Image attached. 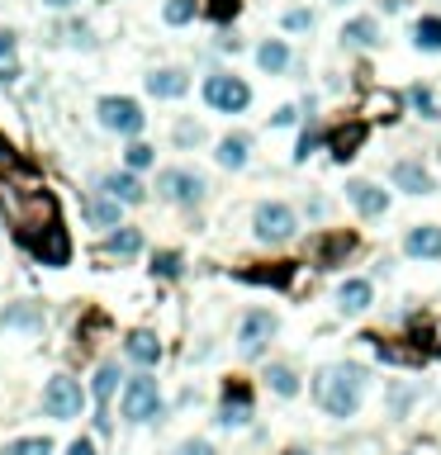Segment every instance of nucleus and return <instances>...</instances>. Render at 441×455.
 Masks as SVG:
<instances>
[{"mask_svg": "<svg viewBox=\"0 0 441 455\" xmlns=\"http://www.w3.org/2000/svg\"><path fill=\"white\" fill-rule=\"evenodd\" d=\"M333 5H347V0H333Z\"/></svg>", "mask_w": 441, "mask_h": 455, "instance_id": "obj_47", "label": "nucleus"}, {"mask_svg": "<svg viewBox=\"0 0 441 455\" xmlns=\"http://www.w3.org/2000/svg\"><path fill=\"white\" fill-rule=\"evenodd\" d=\"M176 143H200V123H181V129H176Z\"/></svg>", "mask_w": 441, "mask_h": 455, "instance_id": "obj_41", "label": "nucleus"}, {"mask_svg": "<svg viewBox=\"0 0 441 455\" xmlns=\"http://www.w3.org/2000/svg\"><path fill=\"white\" fill-rule=\"evenodd\" d=\"M252 408H256V389L247 380H228L224 384V398H218V422L224 427H242L252 422Z\"/></svg>", "mask_w": 441, "mask_h": 455, "instance_id": "obj_10", "label": "nucleus"}, {"mask_svg": "<svg viewBox=\"0 0 441 455\" xmlns=\"http://www.w3.org/2000/svg\"><path fill=\"white\" fill-rule=\"evenodd\" d=\"M380 38V24L375 20H351L347 29H342V43H351V48H370Z\"/></svg>", "mask_w": 441, "mask_h": 455, "instance_id": "obj_28", "label": "nucleus"}, {"mask_svg": "<svg viewBox=\"0 0 441 455\" xmlns=\"http://www.w3.org/2000/svg\"><path fill=\"white\" fill-rule=\"evenodd\" d=\"M157 190H161V200L181 204V209H195V204H204V195H209V181L190 167H171V171L157 176Z\"/></svg>", "mask_w": 441, "mask_h": 455, "instance_id": "obj_6", "label": "nucleus"}, {"mask_svg": "<svg viewBox=\"0 0 441 455\" xmlns=\"http://www.w3.org/2000/svg\"><path fill=\"white\" fill-rule=\"evenodd\" d=\"M0 455H58V446H52L48 436H20V441H10Z\"/></svg>", "mask_w": 441, "mask_h": 455, "instance_id": "obj_30", "label": "nucleus"}, {"mask_svg": "<svg viewBox=\"0 0 441 455\" xmlns=\"http://www.w3.org/2000/svg\"><path fill=\"white\" fill-rule=\"evenodd\" d=\"M370 303H375V285H370L366 275H351V280L337 285V313L361 318V313H370Z\"/></svg>", "mask_w": 441, "mask_h": 455, "instance_id": "obj_11", "label": "nucleus"}, {"mask_svg": "<svg viewBox=\"0 0 441 455\" xmlns=\"http://www.w3.org/2000/svg\"><path fill=\"white\" fill-rule=\"evenodd\" d=\"M161 15H167V24H190L195 20V0H167Z\"/></svg>", "mask_w": 441, "mask_h": 455, "instance_id": "obj_33", "label": "nucleus"}, {"mask_svg": "<svg viewBox=\"0 0 441 455\" xmlns=\"http://www.w3.org/2000/svg\"><path fill=\"white\" fill-rule=\"evenodd\" d=\"M413 398H418L413 389H404V384H394V394H390V412H394V418H398V412H408V408H413Z\"/></svg>", "mask_w": 441, "mask_h": 455, "instance_id": "obj_35", "label": "nucleus"}, {"mask_svg": "<svg viewBox=\"0 0 441 455\" xmlns=\"http://www.w3.org/2000/svg\"><path fill=\"white\" fill-rule=\"evenodd\" d=\"M29 256L38 261V266H67V256H72L67 224H58L52 232H43V238H34V242H29Z\"/></svg>", "mask_w": 441, "mask_h": 455, "instance_id": "obj_12", "label": "nucleus"}, {"mask_svg": "<svg viewBox=\"0 0 441 455\" xmlns=\"http://www.w3.org/2000/svg\"><path fill=\"white\" fill-rule=\"evenodd\" d=\"M153 271L161 275V280H181L185 261H181V252H157V256H153Z\"/></svg>", "mask_w": 441, "mask_h": 455, "instance_id": "obj_32", "label": "nucleus"}, {"mask_svg": "<svg viewBox=\"0 0 441 455\" xmlns=\"http://www.w3.org/2000/svg\"><path fill=\"white\" fill-rule=\"evenodd\" d=\"M313 147H319V129H309L304 137H299V147H295V161H309V157H313Z\"/></svg>", "mask_w": 441, "mask_h": 455, "instance_id": "obj_38", "label": "nucleus"}, {"mask_svg": "<svg viewBox=\"0 0 441 455\" xmlns=\"http://www.w3.org/2000/svg\"><path fill=\"white\" fill-rule=\"evenodd\" d=\"M15 161H20V157H15V147H10L5 137H0V171H10V167H15Z\"/></svg>", "mask_w": 441, "mask_h": 455, "instance_id": "obj_42", "label": "nucleus"}, {"mask_svg": "<svg viewBox=\"0 0 441 455\" xmlns=\"http://www.w3.org/2000/svg\"><path fill=\"white\" fill-rule=\"evenodd\" d=\"M209 15L214 20H232L238 15V0H209Z\"/></svg>", "mask_w": 441, "mask_h": 455, "instance_id": "obj_39", "label": "nucleus"}, {"mask_svg": "<svg viewBox=\"0 0 441 455\" xmlns=\"http://www.w3.org/2000/svg\"><path fill=\"white\" fill-rule=\"evenodd\" d=\"M271 123H275V129H285V123H295V109H289V105H285V109H275V114H271Z\"/></svg>", "mask_w": 441, "mask_h": 455, "instance_id": "obj_44", "label": "nucleus"}, {"mask_svg": "<svg viewBox=\"0 0 441 455\" xmlns=\"http://www.w3.org/2000/svg\"><path fill=\"white\" fill-rule=\"evenodd\" d=\"M100 195L119 200V204H143L147 200V185L138 181L133 171H105L100 176Z\"/></svg>", "mask_w": 441, "mask_h": 455, "instance_id": "obj_15", "label": "nucleus"}, {"mask_svg": "<svg viewBox=\"0 0 441 455\" xmlns=\"http://www.w3.org/2000/svg\"><path fill=\"white\" fill-rule=\"evenodd\" d=\"M351 247H356V238H351V232H333V238L323 232V238H319V256L327 261V266H337V261L347 256Z\"/></svg>", "mask_w": 441, "mask_h": 455, "instance_id": "obj_27", "label": "nucleus"}, {"mask_svg": "<svg viewBox=\"0 0 441 455\" xmlns=\"http://www.w3.org/2000/svg\"><path fill=\"white\" fill-rule=\"evenodd\" d=\"M0 327H5V333L38 337L43 333V309H38V303H10V309L0 313Z\"/></svg>", "mask_w": 441, "mask_h": 455, "instance_id": "obj_17", "label": "nucleus"}, {"mask_svg": "<svg viewBox=\"0 0 441 455\" xmlns=\"http://www.w3.org/2000/svg\"><path fill=\"white\" fill-rule=\"evenodd\" d=\"M275 333H280V318H275L271 309L242 313V323H238V351L242 356H261L275 341Z\"/></svg>", "mask_w": 441, "mask_h": 455, "instance_id": "obj_9", "label": "nucleus"}, {"mask_svg": "<svg viewBox=\"0 0 441 455\" xmlns=\"http://www.w3.org/2000/svg\"><path fill=\"white\" fill-rule=\"evenodd\" d=\"M413 43L422 52H441V15H422L413 24Z\"/></svg>", "mask_w": 441, "mask_h": 455, "instance_id": "obj_26", "label": "nucleus"}, {"mask_svg": "<svg viewBox=\"0 0 441 455\" xmlns=\"http://www.w3.org/2000/svg\"><path fill=\"white\" fill-rule=\"evenodd\" d=\"M390 181H394L398 190H404V195H432V190H437L432 171H427L422 161H394Z\"/></svg>", "mask_w": 441, "mask_h": 455, "instance_id": "obj_16", "label": "nucleus"}, {"mask_svg": "<svg viewBox=\"0 0 441 455\" xmlns=\"http://www.w3.org/2000/svg\"><path fill=\"white\" fill-rule=\"evenodd\" d=\"M81 412H86V389H81V380L52 375V380L43 384V418H52V422H76Z\"/></svg>", "mask_w": 441, "mask_h": 455, "instance_id": "obj_4", "label": "nucleus"}, {"mask_svg": "<svg viewBox=\"0 0 441 455\" xmlns=\"http://www.w3.org/2000/svg\"><path fill=\"white\" fill-rule=\"evenodd\" d=\"M366 380H370V370L361 361H333L313 380V398H319V408L333 422H351L366 404Z\"/></svg>", "mask_w": 441, "mask_h": 455, "instance_id": "obj_1", "label": "nucleus"}, {"mask_svg": "<svg viewBox=\"0 0 441 455\" xmlns=\"http://www.w3.org/2000/svg\"><path fill=\"white\" fill-rule=\"evenodd\" d=\"M309 24H313L309 10H289V15H285V29H289V34H304Z\"/></svg>", "mask_w": 441, "mask_h": 455, "instance_id": "obj_37", "label": "nucleus"}, {"mask_svg": "<svg viewBox=\"0 0 441 455\" xmlns=\"http://www.w3.org/2000/svg\"><path fill=\"white\" fill-rule=\"evenodd\" d=\"M408 455H413V451H408Z\"/></svg>", "mask_w": 441, "mask_h": 455, "instance_id": "obj_48", "label": "nucleus"}, {"mask_svg": "<svg viewBox=\"0 0 441 455\" xmlns=\"http://www.w3.org/2000/svg\"><path fill=\"white\" fill-rule=\"evenodd\" d=\"M100 252L105 256H138V252H143V232L123 224V228H114V232H105V238H100Z\"/></svg>", "mask_w": 441, "mask_h": 455, "instance_id": "obj_24", "label": "nucleus"}, {"mask_svg": "<svg viewBox=\"0 0 441 455\" xmlns=\"http://www.w3.org/2000/svg\"><path fill=\"white\" fill-rule=\"evenodd\" d=\"M408 100L418 105V114H422V119H437V109H432V95H427V86H413V90H408Z\"/></svg>", "mask_w": 441, "mask_h": 455, "instance_id": "obj_36", "label": "nucleus"}, {"mask_svg": "<svg viewBox=\"0 0 441 455\" xmlns=\"http://www.w3.org/2000/svg\"><path fill=\"white\" fill-rule=\"evenodd\" d=\"M261 380H266V389L275 394V398H299V370L295 365H285V361H271L266 370H261Z\"/></svg>", "mask_w": 441, "mask_h": 455, "instance_id": "obj_19", "label": "nucleus"}, {"mask_svg": "<svg viewBox=\"0 0 441 455\" xmlns=\"http://www.w3.org/2000/svg\"><path fill=\"white\" fill-rule=\"evenodd\" d=\"M404 256L408 261H441V224H418L404 232Z\"/></svg>", "mask_w": 441, "mask_h": 455, "instance_id": "obj_14", "label": "nucleus"}, {"mask_svg": "<svg viewBox=\"0 0 441 455\" xmlns=\"http://www.w3.org/2000/svg\"><path fill=\"white\" fill-rule=\"evenodd\" d=\"M247 152H252V137H247V133H228L224 143L214 147V161L224 171H242L247 167Z\"/></svg>", "mask_w": 441, "mask_h": 455, "instance_id": "obj_21", "label": "nucleus"}, {"mask_svg": "<svg viewBox=\"0 0 441 455\" xmlns=\"http://www.w3.org/2000/svg\"><path fill=\"white\" fill-rule=\"evenodd\" d=\"M190 90V81L181 67H157V72H147V95H157V100H181Z\"/></svg>", "mask_w": 441, "mask_h": 455, "instance_id": "obj_18", "label": "nucleus"}, {"mask_svg": "<svg viewBox=\"0 0 441 455\" xmlns=\"http://www.w3.org/2000/svg\"><path fill=\"white\" fill-rule=\"evenodd\" d=\"M119 418L123 422H157L161 418V384L153 380V370H138L133 380H123L119 394Z\"/></svg>", "mask_w": 441, "mask_h": 455, "instance_id": "obj_2", "label": "nucleus"}, {"mask_svg": "<svg viewBox=\"0 0 441 455\" xmlns=\"http://www.w3.org/2000/svg\"><path fill=\"white\" fill-rule=\"evenodd\" d=\"M347 200H351V209L361 218H384V214H390V190H380L375 181H351Z\"/></svg>", "mask_w": 441, "mask_h": 455, "instance_id": "obj_13", "label": "nucleus"}, {"mask_svg": "<svg viewBox=\"0 0 441 455\" xmlns=\"http://www.w3.org/2000/svg\"><path fill=\"white\" fill-rule=\"evenodd\" d=\"M176 455H218V451H214V441L190 436V441H181V446H176Z\"/></svg>", "mask_w": 441, "mask_h": 455, "instance_id": "obj_34", "label": "nucleus"}, {"mask_svg": "<svg viewBox=\"0 0 441 455\" xmlns=\"http://www.w3.org/2000/svg\"><path fill=\"white\" fill-rule=\"evenodd\" d=\"M361 143H366V123H342V129L327 133V147H333L337 161H351Z\"/></svg>", "mask_w": 441, "mask_h": 455, "instance_id": "obj_23", "label": "nucleus"}, {"mask_svg": "<svg viewBox=\"0 0 441 455\" xmlns=\"http://www.w3.org/2000/svg\"><path fill=\"white\" fill-rule=\"evenodd\" d=\"M0 58H15V34L0 29Z\"/></svg>", "mask_w": 441, "mask_h": 455, "instance_id": "obj_43", "label": "nucleus"}, {"mask_svg": "<svg viewBox=\"0 0 441 455\" xmlns=\"http://www.w3.org/2000/svg\"><path fill=\"white\" fill-rule=\"evenodd\" d=\"M238 280H256V285H289V280H295V266L275 261V271H238Z\"/></svg>", "mask_w": 441, "mask_h": 455, "instance_id": "obj_31", "label": "nucleus"}, {"mask_svg": "<svg viewBox=\"0 0 441 455\" xmlns=\"http://www.w3.org/2000/svg\"><path fill=\"white\" fill-rule=\"evenodd\" d=\"M252 232H256V242L280 247V242H289L299 232V214L289 209L285 200H261L252 209Z\"/></svg>", "mask_w": 441, "mask_h": 455, "instance_id": "obj_3", "label": "nucleus"}, {"mask_svg": "<svg viewBox=\"0 0 441 455\" xmlns=\"http://www.w3.org/2000/svg\"><path fill=\"white\" fill-rule=\"evenodd\" d=\"M43 5H48V10H72L76 0H43Z\"/></svg>", "mask_w": 441, "mask_h": 455, "instance_id": "obj_45", "label": "nucleus"}, {"mask_svg": "<svg viewBox=\"0 0 441 455\" xmlns=\"http://www.w3.org/2000/svg\"><path fill=\"white\" fill-rule=\"evenodd\" d=\"M256 67H261L266 76L289 72V43H285V38H266V43L256 48Z\"/></svg>", "mask_w": 441, "mask_h": 455, "instance_id": "obj_25", "label": "nucleus"}, {"mask_svg": "<svg viewBox=\"0 0 441 455\" xmlns=\"http://www.w3.org/2000/svg\"><path fill=\"white\" fill-rule=\"evenodd\" d=\"M153 161H157V152L147 147L143 137H133V143L123 147V171H133V176H138V171H147V167H153Z\"/></svg>", "mask_w": 441, "mask_h": 455, "instance_id": "obj_29", "label": "nucleus"}, {"mask_svg": "<svg viewBox=\"0 0 441 455\" xmlns=\"http://www.w3.org/2000/svg\"><path fill=\"white\" fill-rule=\"evenodd\" d=\"M123 356H129L133 365L153 370V365L161 361V341H157V333H129V341H123Z\"/></svg>", "mask_w": 441, "mask_h": 455, "instance_id": "obj_20", "label": "nucleus"}, {"mask_svg": "<svg viewBox=\"0 0 441 455\" xmlns=\"http://www.w3.org/2000/svg\"><path fill=\"white\" fill-rule=\"evenodd\" d=\"M123 394V365L119 361H100L91 375V404H95V427H100V436L109 432V404Z\"/></svg>", "mask_w": 441, "mask_h": 455, "instance_id": "obj_7", "label": "nucleus"}, {"mask_svg": "<svg viewBox=\"0 0 441 455\" xmlns=\"http://www.w3.org/2000/svg\"><path fill=\"white\" fill-rule=\"evenodd\" d=\"M67 455H100V446H95L91 436H76L72 446H67Z\"/></svg>", "mask_w": 441, "mask_h": 455, "instance_id": "obj_40", "label": "nucleus"}, {"mask_svg": "<svg viewBox=\"0 0 441 455\" xmlns=\"http://www.w3.org/2000/svg\"><path fill=\"white\" fill-rule=\"evenodd\" d=\"M285 455H313L309 446H295V451H285Z\"/></svg>", "mask_w": 441, "mask_h": 455, "instance_id": "obj_46", "label": "nucleus"}, {"mask_svg": "<svg viewBox=\"0 0 441 455\" xmlns=\"http://www.w3.org/2000/svg\"><path fill=\"white\" fill-rule=\"evenodd\" d=\"M95 119H100V129L123 133V137H138L147 123V114L138 109V100H129V95H105V100L95 105Z\"/></svg>", "mask_w": 441, "mask_h": 455, "instance_id": "obj_8", "label": "nucleus"}, {"mask_svg": "<svg viewBox=\"0 0 441 455\" xmlns=\"http://www.w3.org/2000/svg\"><path fill=\"white\" fill-rule=\"evenodd\" d=\"M204 100H209L214 114H242V109L252 105V86L232 72H214L204 81Z\"/></svg>", "mask_w": 441, "mask_h": 455, "instance_id": "obj_5", "label": "nucleus"}, {"mask_svg": "<svg viewBox=\"0 0 441 455\" xmlns=\"http://www.w3.org/2000/svg\"><path fill=\"white\" fill-rule=\"evenodd\" d=\"M119 218H123V204H119V200H109V195H95V200L86 204V224H91L95 232H100V228H105V232L123 228Z\"/></svg>", "mask_w": 441, "mask_h": 455, "instance_id": "obj_22", "label": "nucleus"}]
</instances>
